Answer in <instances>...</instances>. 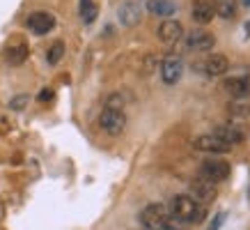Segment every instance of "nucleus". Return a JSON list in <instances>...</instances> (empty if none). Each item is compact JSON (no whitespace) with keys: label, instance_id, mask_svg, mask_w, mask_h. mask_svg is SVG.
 <instances>
[{"label":"nucleus","instance_id":"13","mask_svg":"<svg viewBox=\"0 0 250 230\" xmlns=\"http://www.w3.org/2000/svg\"><path fill=\"white\" fill-rule=\"evenodd\" d=\"M211 136H216L218 140H223V143H228V145L232 147V145H239V143L246 140V131L239 129L236 124H218V127H213Z\"/></svg>","mask_w":250,"mask_h":230},{"label":"nucleus","instance_id":"27","mask_svg":"<svg viewBox=\"0 0 250 230\" xmlns=\"http://www.w3.org/2000/svg\"><path fill=\"white\" fill-rule=\"evenodd\" d=\"M243 5H248V7H250V0H243Z\"/></svg>","mask_w":250,"mask_h":230},{"label":"nucleus","instance_id":"11","mask_svg":"<svg viewBox=\"0 0 250 230\" xmlns=\"http://www.w3.org/2000/svg\"><path fill=\"white\" fill-rule=\"evenodd\" d=\"M188 196L190 198H195L197 203H202V205H209V203H213L216 200V196H218V191H216V184L207 182V180H193L188 186Z\"/></svg>","mask_w":250,"mask_h":230},{"label":"nucleus","instance_id":"6","mask_svg":"<svg viewBox=\"0 0 250 230\" xmlns=\"http://www.w3.org/2000/svg\"><path fill=\"white\" fill-rule=\"evenodd\" d=\"M99 127L106 131L108 136H120L126 129V115L124 111H115V108H104L99 115Z\"/></svg>","mask_w":250,"mask_h":230},{"label":"nucleus","instance_id":"15","mask_svg":"<svg viewBox=\"0 0 250 230\" xmlns=\"http://www.w3.org/2000/svg\"><path fill=\"white\" fill-rule=\"evenodd\" d=\"M213 5L211 0H195L193 5H190V19L197 23V25H207V23L213 21Z\"/></svg>","mask_w":250,"mask_h":230},{"label":"nucleus","instance_id":"5","mask_svg":"<svg viewBox=\"0 0 250 230\" xmlns=\"http://www.w3.org/2000/svg\"><path fill=\"white\" fill-rule=\"evenodd\" d=\"M159 69H161V78H163V83H166V85H177L179 81H182V76H184V60H182V55L167 53L166 58L161 60Z\"/></svg>","mask_w":250,"mask_h":230},{"label":"nucleus","instance_id":"2","mask_svg":"<svg viewBox=\"0 0 250 230\" xmlns=\"http://www.w3.org/2000/svg\"><path fill=\"white\" fill-rule=\"evenodd\" d=\"M138 221L143 226V230H174L172 214L163 203H149L147 207L140 209L138 214Z\"/></svg>","mask_w":250,"mask_h":230},{"label":"nucleus","instance_id":"21","mask_svg":"<svg viewBox=\"0 0 250 230\" xmlns=\"http://www.w3.org/2000/svg\"><path fill=\"white\" fill-rule=\"evenodd\" d=\"M228 113L232 115V117H241V120H246V117H250V101H234V104H229Z\"/></svg>","mask_w":250,"mask_h":230},{"label":"nucleus","instance_id":"25","mask_svg":"<svg viewBox=\"0 0 250 230\" xmlns=\"http://www.w3.org/2000/svg\"><path fill=\"white\" fill-rule=\"evenodd\" d=\"M48 99H53V90H44V92H39V101H48Z\"/></svg>","mask_w":250,"mask_h":230},{"label":"nucleus","instance_id":"17","mask_svg":"<svg viewBox=\"0 0 250 230\" xmlns=\"http://www.w3.org/2000/svg\"><path fill=\"white\" fill-rule=\"evenodd\" d=\"M211 5L216 16L225 19V21H234L236 14H239V2L236 0H211Z\"/></svg>","mask_w":250,"mask_h":230},{"label":"nucleus","instance_id":"10","mask_svg":"<svg viewBox=\"0 0 250 230\" xmlns=\"http://www.w3.org/2000/svg\"><path fill=\"white\" fill-rule=\"evenodd\" d=\"M193 147H195L197 152H205V154H228L232 147L228 145V143H223V140H218L216 136H211V134H202V136H197L195 140H193Z\"/></svg>","mask_w":250,"mask_h":230},{"label":"nucleus","instance_id":"8","mask_svg":"<svg viewBox=\"0 0 250 230\" xmlns=\"http://www.w3.org/2000/svg\"><path fill=\"white\" fill-rule=\"evenodd\" d=\"M25 25H28V30H30L32 35L42 37V35H48V32L55 28V16L51 14V12H32V14L28 16Z\"/></svg>","mask_w":250,"mask_h":230},{"label":"nucleus","instance_id":"22","mask_svg":"<svg viewBox=\"0 0 250 230\" xmlns=\"http://www.w3.org/2000/svg\"><path fill=\"white\" fill-rule=\"evenodd\" d=\"M28 99H30L28 94H19V97H14V99L9 101V108L12 111H23V108L28 106Z\"/></svg>","mask_w":250,"mask_h":230},{"label":"nucleus","instance_id":"1","mask_svg":"<svg viewBox=\"0 0 250 230\" xmlns=\"http://www.w3.org/2000/svg\"><path fill=\"white\" fill-rule=\"evenodd\" d=\"M170 214H172L174 226H195L207 219V207L202 203H197L195 198H190L188 193H179L170 200Z\"/></svg>","mask_w":250,"mask_h":230},{"label":"nucleus","instance_id":"28","mask_svg":"<svg viewBox=\"0 0 250 230\" xmlns=\"http://www.w3.org/2000/svg\"><path fill=\"white\" fill-rule=\"evenodd\" d=\"M248 196H250V191H248Z\"/></svg>","mask_w":250,"mask_h":230},{"label":"nucleus","instance_id":"23","mask_svg":"<svg viewBox=\"0 0 250 230\" xmlns=\"http://www.w3.org/2000/svg\"><path fill=\"white\" fill-rule=\"evenodd\" d=\"M106 108H115V111H122V108H124V99H122L120 94H113V97H108Z\"/></svg>","mask_w":250,"mask_h":230},{"label":"nucleus","instance_id":"24","mask_svg":"<svg viewBox=\"0 0 250 230\" xmlns=\"http://www.w3.org/2000/svg\"><path fill=\"white\" fill-rule=\"evenodd\" d=\"M225 216H228L225 212H218V214L213 216V221L209 223V228H207V230H220V226L225 223Z\"/></svg>","mask_w":250,"mask_h":230},{"label":"nucleus","instance_id":"3","mask_svg":"<svg viewBox=\"0 0 250 230\" xmlns=\"http://www.w3.org/2000/svg\"><path fill=\"white\" fill-rule=\"evenodd\" d=\"M197 175H200V180H207V182H211V184H220V182H225V180H229L232 168H229L228 161L209 157V159H205L200 163Z\"/></svg>","mask_w":250,"mask_h":230},{"label":"nucleus","instance_id":"9","mask_svg":"<svg viewBox=\"0 0 250 230\" xmlns=\"http://www.w3.org/2000/svg\"><path fill=\"white\" fill-rule=\"evenodd\" d=\"M223 90L236 97V99H248L250 97V74H241V76H228L223 78Z\"/></svg>","mask_w":250,"mask_h":230},{"label":"nucleus","instance_id":"18","mask_svg":"<svg viewBox=\"0 0 250 230\" xmlns=\"http://www.w3.org/2000/svg\"><path fill=\"white\" fill-rule=\"evenodd\" d=\"M28 53H30V48H28V44L25 42H19V44H12L5 51V60L9 62V65H21V62H25V58H28Z\"/></svg>","mask_w":250,"mask_h":230},{"label":"nucleus","instance_id":"26","mask_svg":"<svg viewBox=\"0 0 250 230\" xmlns=\"http://www.w3.org/2000/svg\"><path fill=\"white\" fill-rule=\"evenodd\" d=\"M246 32H248V35H250V21L246 23Z\"/></svg>","mask_w":250,"mask_h":230},{"label":"nucleus","instance_id":"7","mask_svg":"<svg viewBox=\"0 0 250 230\" xmlns=\"http://www.w3.org/2000/svg\"><path fill=\"white\" fill-rule=\"evenodd\" d=\"M117 21L124 28H133L143 21V5L138 0H124L120 7H117Z\"/></svg>","mask_w":250,"mask_h":230},{"label":"nucleus","instance_id":"4","mask_svg":"<svg viewBox=\"0 0 250 230\" xmlns=\"http://www.w3.org/2000/svg\"><path fill=\"white\" fill-rule=\"evenodd\" d=\"M216 46V35L205 28H197V30H190V32H184V48L186 51H211Z\"/></svg>","mask_w":250,"mask_h":230},{"label":"nucleus","instance_id":"16","mask_svg":"<svg viewBox=\"0 0 250 230\" xmlns=\"http://www.w3.org/2000/svg\"><path fill=\"white\" fill-rule=\"evenodd\" d=\"M145 9L152 16H159V19H172V14H177V5L172 0H147L145 2Z\"/></svg>","mask_w":250,"mask_h":230},{"label":"nucleus","instance_id":"20","mask_svg":"<svg viewBox=\"0 0 250 230\" xmlns=\"http://www.w3.org/2000/svg\"><path fill=\"white\" fill-rule=\"evenodd\" d=\"M64 51H67L64 42H53L51 48H48V53H46V62H48V65H58V62L64 58Z\"/></svg>","mask_w":250,"mask_h":230},{"label":"nucleus","instance_id":"19","mask_svg":"<svg viewBox=\"0 0 250 230\" xmlns=\"http://www.w3.org/2000/svg\"><path fill=\"white\" fill-rule=\"evenodd\" d=\"M78 12H81L83 23H92L97 19V5H94V0H78Z\"/></svg>","mask_w":250,"mask_h":230},{"label":"nucleus","instance_id":"12","mask_svg":"<svg viewBox=\"0 0 250 230\" xmlns=\"http://www.w3.org/2000/svg\"><path fill=\"white\" fill-rule=\"evenodd\" d=\"M161 42H166V44H177V42H182L184 39V25L177 19H166V21L159 25V30H156Z\"/></svg>","mask_w":250,"mask_h":230},{"label":"nucleus","instance_id":"14","mask_svg":"<svg viewBox=\"0 0 250 230\" xmlns=\"http://www.w3.org/2000/svg\"><path fill=\"white\" fill-rule=\"evenodd\" d=\"M202 69H205L207 76H211V78L225 76V74H228V69H229V60L223 53H211L205 62H202Z\"/></svg>","mask_w":250,"mask_h":230}]
</instances>
